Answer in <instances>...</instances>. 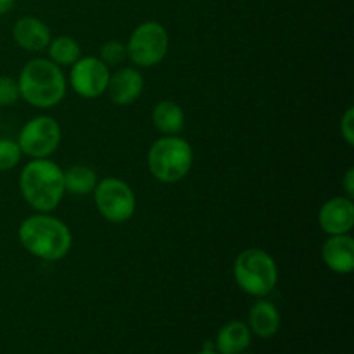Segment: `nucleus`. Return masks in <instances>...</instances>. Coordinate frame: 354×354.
Masks as SVG:
<instances>
[{
    "label": "nucleus",
    "instance_id": "nucleus-1",
    "mask_svg": "<svg viewBox=\"0 0 354 354\" xmlns=\"http://www.w3.org/2000/svg\"><path fill=\"white\" fill-rule=\"evenodd\" d=\"M17 239L31 256L44 261H61L69 254L73 245L68 225L48 213L24 218L17 230Z\"/></svg>",
    "mask_w": 354,
    "mask_h": 354
},
{
    "label": "nucleus",
    "instance_id": "nucleus-2",
    "mask_svg": "<svg viewBox=\"0 0 354 354\" xmlns=\"http://www.w3.org/2000/svg\"><path fill=\"white\" fill-rule=\"evenodd\" d=\"M19 190L28 206L37 213H50L64 197V171L48 158L31 159L19 175Z\"/></svg>",
    "mask_w": 354,
    "mask_h": 354
},
{
    "label": "nucleus",
    "instance_id": "nucleus-3",
    "mask_svg": "<svg viewBox=\"0 0 354 354\" xmlns=\"http://www.w3.org/2000/svg\"><path fill=\"white\" fill-rule=\"evenodd\" d=\"M17 85L21 99L38 109H50L61 104L68 88L62 68L44 57L31 59L23 66Z\"/></svg>",
    "mask_w": 354,
    "mask_h": 354
},
{
    "label": "nucleus",
    "instance_id": "nucleus-4",
    "mask_svg": "<svg viewBox=\"0 0 354 354\" xmlns=\"http://www.w3.org/2000/svg\"><path fill=\"white\" fill-rule=\"evenodd\" d=\"M194 165V149L178 135H165L151 145L147 166L158 182L176 183L185 178Z\"/></svg>",
    "mask_w": 354,
    "mask_h": 354
},
{
    "label": "nucleus",
    "instance_id": "nucleus-5",
    "mask_svg": "<svg viewBox=\"0 0 354 354\" xmlns=\"http://www.w3.org/2000/svg\"><path fill=\"white\" fill-rule=\"evenodd\" d=\"M234 279L242 292L252 297H266L279 283V266L272 254L263 249L249 248L235 258Z\"/></svg>",
    "mask_w": 354,
    "mask_h": 354
},
{
    "label": "nucleus",
    "instance_id": "nucleus-6",
    "mask_svg": "<svg viewBox=\"0 0 354 354\" xmlns=\"http://www.w3.org/2000/svg\"><path fill=\"white\" fill-rule=\"evenodd\" d=\"M127 59L137 68H154L166 57L169 48V35L158 21L138 24L127 44Z\"/></svg>",
    "mask_w": 354,
    "mask_h": 354
},
{
    "label": "nucleus",
    "instance_id": "nucleus-7",
    "mask_svg": "<svg viewBox=\"0 0 354 354\" xmlns=\"http://www.w3.org/2000/svg\"><path fill=\"white\" fill-rule=\"evenodd\" d=\"M92 194L97 211L109 223H127L133 218L135 209H137V197L131 187L123 180L116 176H107L97 182Z\"/></svg>",
    "mask_w": 354,
    "mask_h": 354
},
{
    "label": "nucleus",
    "instance_id": "nucleus-8",
    "mask_svg": "<svg viewBox=\"0 0 354 354\" xmlns=\"http://www.w3.org/2000/svg\"><path fill=\"white\" fill-rule=\"evenodd\" d=\"M21 152L31 159H44L54 154L61 144V124L50 116H37L26 121L17 137Z\"/></svg>",
    "mask_w": 354,
    "mask_h": 354
},
{
    "label": "nucleus",
    "instance_id": "nucleus-9",
    "mask_svg": "<svg viewBox=\"0 0 354 354\" xmlns=\"http://www.w3.org/2000/svg\"><path fill=\"white\" fill-rule=\"evenodd\" d=\"M111 71L99 57H80L69 71L71 88L83 99H99L106 93Z\"/></svg>",
    "mask_w": 354,
    "mask_h": 354
},
{
    "label": "nucleus",
    "instance_id": "nucleus-10",
    "mask_svg": "<svg viewBox=\"0 0 354 354\" xmlns=\"http://www.w3.org/2000/svg\"><path fill=\"white\" fill-rule=\"evenodd\" d=\"M318 223L327 235L349 234L354 227V204L348 196L328 199L318 213Z\"/></svg>",
    "mask_w": 354,
    "mask_h": 354
},
{
    "label": "nucleus",
    "instance_id": "nucleus-11",
    "mask_svg": "<svg viewBox=\"0 0 354 354\" xmlns=\"http://www.w3.org/2000/svg\"><path fill=\"white\" fill-rule=\"evenodd\" d=\"M144 76L137 68H120L118 71L111 73L109 85L106 93L109 95L111 102L116 106H130L144 92Z\"/></svg>",
    "mask_w": 354,
    "mask_h": 354
},
{
    "label": "nucleus",
    "instance_id": "nucleus-12",
    "mask_svg": "<svg viewBox=\"0 0 354 354\" xmlns=\"http://www.w3.org/2000/svg\"><path fill=\"white\" fill-rule=\"evenodd\" d=\"M322 259L330 272L349 275L354 270V239L349 234L328 235L322 245Z\"/></svg>",
    "mask_w": 354,
    "mask_h": 354
},
{
    "label": "nucleus",
    "instance_id": "nucleus-13",
    "mask_svg": "<svg viewBox=\"0 0 354 354\" xmlns=\"http://www.w3.org/2000/svg\"><path fill=\"white\" fill-rule=\"evenodd\" d=\"M14 41L28 52H41L50 41V30L41 19L24 16L16 21L12 28Z\"/></svg>",
    "mask_w": 354,
    "mask_h": 354
},
{
    "label": "nucleus",
    "instance_id": "nucleus-14",
    "mask_svg": "<svg viewBox=\"0 0 354 354\" xmlns=\"http://www.w3.org/2000/svg\"><path fill=\"white\" fill-rule=\"evenodd\" d=\"M280 322H282V318H280L279 308L265 297H258V301L249 310V330L261 339L273 337L279 332Z\"/></svg>",
    "mask_w": 354,
    "mask_h": 354
},
{
    "label": "nucleus",
    "instance_id": "nucleus-15",
    "mask_svg": "<svg viewBox=\"0 0 354 354\" xmlns=\"http://www.w3.org/2000/svg\"><path fill=\"white\" fill-rule=\"evenodd\" d=\"M251 341L252 334L248 324L241 320H232L218 330L216 339H214V351L220 354H241L248 351Z\"/></svg>",
    "mask_w": 354,
    "mask_h": 354
},
{
    "label": "nucleus",
    "instance_id": "nucleus-16",
    "mask_svg": "<svg viewBox=\"0 0 354 354\" xmlns=\"http://www.w3.org/2000/svg\"><path fill=\"white\" fill-rule=\"evenodd\" d=\"M152 123L162 135H178L185 128V113L173 100H161L152 109Z\"/></svg>",
    "mask_w": 354,
    "mask_h": 354
},
{
    "label": "nucleus",
    "instance_id": "nucleus-17",
    "mask_svg": "<svg viewBox=\"0 0 354 354\" xmlns=\"http://www.w3.org/2000/svg\"><path fill=\"white\" fill-rule=\"evenodd\" d=\"M97 173L90 166L76 165L64 171V189L71 196H88L97 187Z\"/></svg>",
    "mask_w": 354,
    "mask_h": 354
},
{
    "label": "nucleus",
    "instance_id": "nucleus-18",
    "mask_svg": "<svg viewBox=\"0 0 354 354\" xmlns=\"http://www.w3.org/2000/svg\"><path fill=\"white\" fill-rule=\"evenodd\" d=\"M47 54V59H50L59 68H62V66H73L82 57V47L75 38L61 35V37H55L48 41Z\"/></svg>",
    "mask_w": 354,
    "mask_h": 354
},
{
    "label": "nucleus",
    "instance_id": "nucleus-19",
    "mask_svg": "<svg viewBox=\"0 0 354 354\" xmlns=\"http://www.w3.org/2000/svg\"><path fill=\"white\" fill-rule=\"evenodd\" d=\"M21 158H23V152L17 140L0 138V171L14 169L21 162Z\"/></svg>",
    "mask_w": 354,
    "mask_h": 354
},
{
    "label": "nucleus",
    "instance_id": "nucleus-20",
    "mask_svg": "<svg viewBox=\"0 0 354 354\" xmlns=\"http://www.w3.org/2000/svg\"><path fill=\"white\" fill-rule=\"evenodd\" d=\"M99 59L107 66H120L127 59V45L120 40H109L100 47Z\"/></svg>",
    "mask_w": 354,
    "mask_h": 354
},
{
    "label": "nucleus",
    "instance_id": "nucleus-21",
    "mask_svg": "<svg viewBox=\"0 0 354 354\" xmlns=\"http://www.w3.org/2000/svg\"><path fill=\"white\" fill-rule=\"evenodd\" d=\"M19 85L12 76H0V107H9L19 100Z\"/></svg>",
    "mask_w": 354,
    "mask_h": 354
},
{
    "label": "nucleus",
    "instance_id": "nucleus-22",
    "mask_svg": "<svg viewBox=\"0 0 354 354\" xmlns=\"http://www.w3.org/2000/svg\"><path fill=\"white\" fill-rule=\"evenodd\" d=\"M341 137L344 138L349 147L354 145V109L348 107L341 120Z\"/></svg>",
    "mask_w": 354,
    "mask_h": 354
},
{
    "label": "nucleus",
    "instance_id": "nucleus-23",
    "mask_svg": "<svg viewBox=\"0 0 354 354\" xmlns=\"http://www.w3.org/2000/svg\"><path fill=\"white\" fill-rule=\"evenodd\" d=\"M342 187L346 190V196L351 197L354 196V168H349L348 171L344 173V178H342Z\"/></svg>",
    "mask_w": 354,
    "mask_h": 354
},
{
    "label": "nucleus",
    "instance_id": "nucleus-24",
    "mask_svg": "<svg viewBox=\"0 0 354 354\" xmlns=\"http://www.w3.org/2000/svg\"><path fill=\"white\" fill-rule=\"evenodd\" d=\"M14 6V0H0V16L9 12Z\"/></svg>",
    "mask_w": 354,
    "mask_h": 354
},
{
    "label": "nucleus",
    "instance_id": "nucleus-25",
    "mask_svg": "<svg viewBox=\"0 0 354 354\" xmlns=\"http://www.w3.org/2000/svg\"><path fill=\"white\" fill-rule=\"evenodd\" d=\"M196 354H220V353H216V351H214V349H203V351H199V353H196Z\"/></svg>",
    "mask_w": 354,
    "mask_h": 354
},
{
    "label": "nucleus",
    "instance_id": "nucleus-26",
    "mask_svg": "<svg viewBox=\"0 0 354 354\" xmlns=\"http://www.w3.org/2000/svg\"><path fill=\"white\" fill-rule=\"evenodd\" d=\"M241 354H249V353H241Z\"/></svg>",
    "mask_w": 354,
    "mask_h": 354
}]
</instances>
